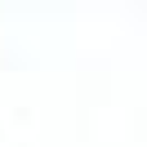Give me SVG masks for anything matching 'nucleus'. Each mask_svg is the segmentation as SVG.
Masks as SVG:
<instances>
[]
</instances>
